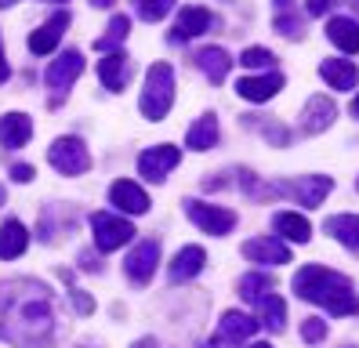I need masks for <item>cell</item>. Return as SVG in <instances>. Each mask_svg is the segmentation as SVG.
Here are the masks:
<instances>
[{"instance_id": "1", "label": "cell", "mask_w": 359, "mask_h": 348, "mask_svg": "<svg viewBox=\"0 0 359 348\" xmlns=\"http://www.w3.org/2000/svg\"><path fill=\"white\" fill-rule=\"evenodd\" d=\"M0 341L15 348H48L55 341V297L44 283H11L0 301Z\"/></svg>"}, {"instance_id": "2", "label": "cell", "mask_w": 359, "mask_h": 348, "mask_svg": "<svg viewBox=\"0 0 359 348\" xmlns=\"http://www.w3.org/2000/svg\"><path fill=\"white\" fill-rule=\"evenodd\" d=\"M294 294L302 301L323 304L330 316H355L359 312V294L352 287V279L341 272H330L323 265H305L294 276Z\"/></svg>"}, {"instance_id": "3", "label": "cell", "mask_w": 359, "mask_h": 348, "mask_svg": "<svg viewBox=\"0 0 359 348\" xmlns=\"http://www.w3.org/2000/svg\"><path fill=\"white\" fill-rule=\"evenodd\" d=\"M142 116L145 120H163L167 109L175 105V69L167 62H156L149 65V73H145V87H142Z\"/></svg>"}, {"instance_id": "4", "label": "cell", "mask_w": 359, "mask_h": 348, "mask_svg": "<svg viewBox=\"0 0 359 348\" xmlns=\"http://www.w3.org/2000/svg\"><path fill=\"white\" fill-rule=\"evenodd\" d=\"M91 229H95V247L105 250V254L120 250L123 243H131V239H135V225L128 222V218L109 214V210L91 214Z\"/></svg>"}, {"instance_id": "5", "label": "cell", "mask_w": 359, "mask_h": 348, "mask_svg": "<svg viewBox=\"0 0 359 348\" xmlns=\"http://www.w3.org/2000/svg\"><path fill=\"white\" fill-rule=\"evenodd\" d=\"M330 189H334V182L327 178V174H305V178H290V182H276V185H272V192L290 196V200L302 203V207H320L330 196Z\"/></svg>"}, {"instance_id": "6", "label": "cell", "mask_w": 359, "mask_h": 348, "mask_svg": "<svg viewBox=\"0 0 359 348\" xmlns=\"http://www.w3.org/2000/svg\"><path fill=\"white\" fill-rule=\"evenodd\" d=\"M48 163H51L58 174H69V178H76V174H83V170L91 167V156H88V145H83L80 138L66 135V138H55V142H51Z\"/></svg>"}, {"instance_id": "7", "label": "cell", "mask_w": 359, "mask_h": 348, "mask_svg": "<svg viewBox=\"0 0 359 348\" xmlns=\"http://www.w3.org/2000/svg\"><path fill=\"white\" fill-rule=\"evenodd\" d=\"M185 214H189V222H196V225H200L203 232H210V236H229L232 229H236V210H229V207L185 200Z\"/></svg>"}, {"instance_id": "8", "label": "cell", "mask_w": 359, "mask_h": 348, "mask_svg": "<svg viewBox=\"0 0 359 348\" xmlns=\"http://www.w3.org/2000/svg\"><path fill=\"white\" fill-rule=\"evenodd\" d=\"M83 73V55L80 51H66V55H58V58H51V65H48V73H44V80H48V87L55 91V98H51V105H58L62 102V95L73 87V80Z\"/></svg>"}, {"instance_id": "9", "label": "cell", "mask_w": 359, "mask_h": 348, "mask_svg": "<svg viewBox=\"0 0 359 348\" xmlns=\"http://www.w3.org/2000/svg\"><path fill=\"white\" fill-rule=\"evenodd\" d=\"M156 265H160V243H156V239H142V243L128 254V261H123V272H128L131 283L145 287V283L153 279Z\"/></svg>"}, {"instance_id": "10", "label": "cell", "mask_w": 359, "mask_h": 348, "mask_svg": "<svg viewBox=\"0 0 359 348\" xmlns=\"http://www.w3.org/2000/svg\"><path fill=\"white\" fill-rule=\"evenodd\" d=\"M178 160H182V152L175 145H153L138 156V174L145 182H163L178 167Z\"/></svg>"}, {"instance_id": "11", "label": "cell", "mask_w": 359, "mask_h": 348, "mask_svg": "<svg viewBox=\"0 0 359 348\" xmlns=\"http://www.w3.org/2000/svg\"><path fill=\"white\" fill-rule=\"evenodd\" d=\"M243 257L258 261V265H287L290 261V247L280 236H262V239H247L243 243Z\"/></svg>"}, {"instance_id": "12", "label": "cell", "mask_w": 359, "mask_h": 348, "mask_svg": "<svg viewBox=\"0 0 359 348\" xmlns=\"http://www.w3.org/2000/svg\"><path fill=\"white\" fill-rule=\"evenodd\" d=\"M255 330H258V319H255V316L229 309V312H222V319H218V334H215V337L225 341V344H243Z\"/></svg>"}, {"instance_id": "13", "label": "cell", "mask_w": 359, "mask_h": 348, "mask_svg": "<svg viewBox=\"0 0 359 348\" xmlns=\"http://www.w3.org/2000/svg\"><path fill=\"white\" fill-rule=\"evenodd\" d=\"M210 26H215V15H210L207 8H182L175 29H171V40L175 44H185V40H193V36H203Z\"/></svg>"}, {"instance_id": "14", "label": "cell", "mask_w": 359, "mask_h": 348, "mask_svg": "<svg viewBox=\"0 0 359 348\" xmlns=\"http://www.w3.org/2000/svg\"><path fill=\"white\" fill-rule=\"evenodd\" d=\"M109 203L120 207L123 214H145V210H149V196H145V189H142L138 182L120 178V182H113V189H109Z\"/></svg>"}, {"instance_id": "15", "label": "cell", "mask_w": 359, "mask_h": 348, "mask_svg": "<svg viewBox=\"0 0 359 348\" xmlns=\"http://www.w3.org/2000/svg\"><path fill=\"white\" fill-rule=\"evenodd\" d=\"M250 304H255V312H258V326H265V330H272V334H283L287 330V304H283L280 294L269 290V294L255 297Z\"/></svg>"}, {"instance_id": "16", "label": "cell", "mask_w": 359, "mask_h": 348, "mask_svg": "<svg viewBox=\"0 0 359 348\" xmlns=\"http://www.w3.org/2000/svg\"><path fill=\"white\" fill-rule=\"evenodd\" d=\"M334 116H337L334 102H330V98H323V95H312V98H309V105H305L302 130H305V135H323V130L334 123Z\"/></svg>"}, {"instance_id": "17", "label": "cell", "mask_w": 359, "mask_h": 348, "mask_svg": "<svg viewBox=\"0 0 359 348\" xmlns=\"http://www.w3.org/2000/svg\"><path fill=\"white\" fill-rule=\"evenodd\" d=\"M66 26H69V11H58L48 26H40V29L29 36V51H33V55H51V51L58 48L62 33H66Z\"/></svg>"}, {"instance_id": "18", "label": "cell", "mask_w": 359, "mask_h": 348, "mask_svg": "<svg viewBox=\"0 0 359 348\" xmlns=\"http://www.w3.org/2000/svg\"><path fill=\"white\" fill-rule=\"evenodd\" d=\"M29 138H33V120L26 113L0 116V145L4 149H22Z\"/></svg>"}, {"instance_id": "19", "label": "cell", "mask_w": 359, "mask_h": 348, "mask_svg": "<svg viewBox=\"0 0 359 348\" xmlns=\"http://www.w3.org/2000/svg\"><path fill=\"white\" fill-rule=\"evenodd\" d=\"M280 87H283V73H265V76H243L236 83V91L247 102H269Z\"/></svg>"}, {"instance_id": "20", "label": "cell", "mask_w": 359, "mask_h": 348, "mask_svg": "<svg viewBox=\"0 0 359 348\" xmlns=\"http://www.w3.org/2000/svg\"><path fill=\"white\" fill-rule=\"evenodd\" d=\"M29 247V229L18 222V218H8L4 225H0V257L11 261V257H22Z\"/></svg>"}, {"instance_id": "21", "label": "cell", "mask_w": 359, "mask_h": 348, "mask_svg": "<svg viewBox=\"0 0 359 348\" xmlns=\"http://www.w3.org/2000/svg\"><path fill=\"white\" fill-rule=\"evenodd\" d=\"M327 36L334 48H341L345 55H359V22L355 18H345V15H337L327 22Z\"/></svg>"}, {"instance_id": "22", "label": "cell", "mask_w": 359, "mask_h": 348, "mask_svg": "<svg viewBox=\"0 0 359 348\" xmlns=\"http://www.w3.org/2000/svg\"><path fill=\"white\" fill-rule=\"evenodd\" d=\"M98 76H102V83L109 87L113 95H120L123 87H128V55H123V51H109L98 62Z\"/></svg>"}, {"instance_id": "23", "label": "cell", "mask_w": 359, "mask_h": 348, "mask_svg": "<svg viewBox=\"0 0 359 348\" xmlns=\"http://www.w3.org/2000/svg\"><path fill=\"white\" fill-rule=\"evenodd\" d=\"M320 76H323L330 87H337V91H352V87L359 83V69H355L348 58H327V62L320 65Z\"/></svg>"}, {"instance_id": "24", "label": "cell", "mask_w": 359, "mask_h": 348, "mask_svg": "<svg viewBox=\"0 0 359 348\" xmlns=\"http://www.w3.org/2000/svg\"><path fill=\"white\" fill-rule=\"evenodd\" d=\"M272 229L280 232L283 243H309V236H312V225L294 210H280L276 218H272Z\"/></svg>"}, {"instance_id": "25", "label": "cell", "mask_w": 359, "mask_h": 348, "mask_svg": "<svg viewBox=\"0 0 359 348\" xmlns=\"http://www.w3.org/2000/svg\"><path fill=\"white\" fill-rule=\"evenodd\" d=\"M196 65L207 73L210 83H225V76H229V69H232V58H229L225 48H200V51H196Z\"/></svg>"}, {"instance_id": "26", "label": "cell", "mask_w": 359, "mask_h": 348, "mask_svg": "<svg viewBox=\"0 0 359 348\" xmlns=\"http://www.w3.org/2000/svg\"><path fill=\"white\" fill-rule=\"evenodd\" d=\"M203 261H207V250L203 247H182L171 261V279L175 283H185V279H193L203 272Z\"/></svg>"}, {"instance_id": "27", "label": "cell", "mask_w": 359, "mask_h": 348, "mask_svg": "<svg viewBox=\"0 0 359 348\" xmlns=\"http://www.w3.org/2000/svg\"><path fill=\"white\" fill-rule=\"evenodd\" d=\"M185 142H189V149H193V152L215 149V145H218V116H215V113H203L193 127H189Z\"/></svg>"}, {"instance_id": "28", "label": "cell", "mask_w": 359, "mask_h": 348, "mask_svg": "<svg viewBox=\"0 0 359 348\" xmlns=\"http://www.w3.org/2000/svg\"><path fill=\"white\" fill-rule=\"evenodd\" d=\"M272 8H276V33L280 36H287V40L305 36V22H302L298 11H294V0H272Z\"/></svg>"}, {"instance_id": "29", "label": "cell", "mask_w": 359, "mask_h": 348, "mask_svg": "<svg viewBox=\"0 0 359 348\" xmlns=\"http://www.w3.org/2000/svg\"><path fill=\"white\" fill-rule=\"evenodd\" d=\"M327 232L337 239V243H345L348 250L359 254V218L355 214H334V218H327Z\"/></svg>"}, {"instance_id": "30", "label": "cell", "mask_w": 359, "mask_h": 348, "mask_svg": "<svg viewBox=\"0 0 359 348\" xmlns=\"http://www.w3.org/2000/svg\"><path fill=\"white\" fill-rule=\"evenodd\" d=\"M128 33H131V18H123V15H116L113 22H109V29H105L98 40H95V48L102 51V55H109V51H116L123 40H128Z\"/></svg>"}, {"instance_id": "31", "label": "cell", "mask_w": 359, "mask_h": 348, "mask_svg": "<svg viewBox=\"0 0 359 348\" xmlns=\"http://www.w3.org/2000/svg\"><path fill=\"white\" fill-rule=\"evenodd\" d=\"M272 287H276V283H272V276H265V272H247V276H240V283H236V290H240L243 301H255V297L269 294Z\"/></svg>"}, {"instance_id": "32", "label": "cell", "mask_w": 359, "mask_h": 348, "mask_svg": "<svg viewBox=\"0 0 359 348\" xmlns=\"http://www.w3.org/2000/svg\"><path fill=\"white\" fill-rule=\"evenodd\" d=\"M243 127H255V130H262V135L272 142V145H287L290 142V130L283 127V123H276V120H243Z\"/></svg>"}, {"instance_id": "33", "label": "cell", "mask_w": 359, "mask_h": 348, "mask_svg": "<svg viewBox=\"0 0 359 348\" xmlns=\"http://www.w3.org/2000/svg\"><path fill=\"white\" fill-rule=\"evenodd\" d=\"M131 4H135L138 18H145V22H160L167 11L175 8V0H131Z\"/></svg>"}, {"instance_id": "34", "label": "cell", "mask_w": 359, "mask_h": 348, "mask_svg": "<svg viewBox=\"0 0 359 348\" xmlns=\"http://www.w3.org/2000/svg\"><path fill=\"white\" fill-rule=\"evenodd\" d=\"M240 62L247 65V69H272V65H276V55H272L269 48H247L240 55Z\"/></svg>"}, {"instance_id": "35", "label": "cell", "mask_w": 359, "mask_h": 348, "mask_svg": "<svg viewBox=\"0 0 359 348\" xmlns=\"http://www.w3.org/2000/svg\"><path fill=\"white\" fill-rule=\"evenodd\" d=\"M62 279L69 283V297H73V309H76V312H83V316H91V312H95V301H91L88 294H83L80 287H73V276H69V272H62Z\"/></svg>"}, {"instance_id": "36", "label": "cell", "mask_w": 359, "mask_h": 348, "mask_svg": "<svg viewBox=\"0 0 359 348\" xmlns=\"http://www.w3.org/2000/svg\"><path fill=\"white\" fill-rule=\"evenodd\" d=\"M302 337H305L309 344L323 341V337H327V323H323V319H305V326H302Z\"/></svg>"}, {"instance_id": "37", "label": "cell", "mask_w": 359, "mask_h": 348, "mask_svg": "<svg viewBox=\"0 0 359 348\" xmlns=\"http://www.w3.org/2000/svg\"><path fill=\"white\" fill-rule=\"evenodd\" d=\"M337 4H341V0H305V11L316 18V15H327V11L337 8Z\"/></svg>"}, {"instance_id": "38", "label": "cell", "mask_w": 359, "mask_h": 348, "mask_svg": "<svg viewBox=\"0 0 359 348\" xmlns=\"http://www.w3.org/2000/svg\"><path fill=\"white\" fill-rule=\"evenodd\" d=\"M11 178H15V182H33V167H29V163H15V167H11Z\"/></svg>"}, {"instance_id": "39", "label": "cell", "mask_w": 359, "mask_h": 348, "mask_svg": "<svg viewBox=\"0 0 359 348\" xmlns=\"http://www.w3.org/2000/svg\"><path fill=\"white\" fill-rule=\"evenodd\" d=\"M11 76V69H8V58H4V44H0V83H4Z\"/></svg>"}, {"instance_id": "40", "label": "cell", "mask_w": 359, "mask_h": 348, "mask_svg": "<svg viewBox=\"0 0 359 348\" xmlns=\"http://www.w3.org/2000/svg\"><path fill=\"white\" fill-rule=\"evenodd\" d=\"M131 348H156V337H142V341H135Z\"/></svg>"}, {"instance_id": "41", "label": "cell", "mask_w": 359, "mask_h": 348, "mask_svg": "<svg viewBox=\"0 0 359 348\" xmlns=\"http://www.w3.org/2000/svg\"><path fill=\"white\" fill-rule=\"evenodd\" d=\"M91 4H95V8H109V4H113V0H91Z\"/></svg>"}, {"instance_id": "42", "label": "cell", "mask_w": 359, "mask_h": 348, "mask_svg": "<svg viewBox=\"0 0 359 348\" xmlns=\"http://www.w3.org/2000/svg\"><path fill=\"white\" fill-rule=\"evenodd\" d=\"M352 116L359 120V95H355V102H352Z\"/></svg>"}, {"instance_id": "43", "label": "cell", "mask_w": 359, "mask_h": 348, "mask_svg": "<svg viewBox=\"0 0 359 348\" xmlns=\"http://www.w3.org/2000/svg\"><path fill=\"white\" fill-rule=\"evenodd\" d=\"M247 348H272L269 341H255V344H247Z\"/></svg>"}, {"instance_id": "44", "label": "cell", "mask_w": 359, "mask_h": 348, "mask_svg": "<svg viewBox=\"0 0 359 348\" xmlns=\"http://www.w3.org/2000/svg\"><path fill=\"white\" fill-rule=\"evenodd\" d=\"M15 4V0H0V8H11Z\"/></svg>"}, {"instance_id": "45", "label": "cell", "mask_w": 359, "mask_h": 348, "mask_svg": "<svg viewBox=\"0 0 359 348\" xmlns=\"http://www.w3.org/2000/svg\"><path fill=\"white\" fill-rule=\"evenodd\" d=\"M0 203H4V185H0Z\"/></svg>"}, {"instance_id": "46", "label": "cell", "mask_w": 359, "mask_h": 348, "mask_svg": "<svg viewBox=\"0 0 359 348\" xmlns=\"http://www.w3.org/2000/svg\"><path fill=\"white\" fill-rule=\"evenodd\" d=\"M203 348H215V344H203Z\"/></svg>"}, {"instance_id": "47", "label": "cell", "mask_w": 359, "mask_h": 348, "mask_svg": "<svg viewBox=\"0 0 359 348\" xmlns=\"http://www.w3.org/2000/svg\"><path fill=\"white\" fill-rule=\"evenodd\" d=\"M55 4H62V0H55Z\"/></svg>"}, {"instance_id": "48", "label": "cell", "mask_w": 359, "mask_h": 348, "mask_svg": "<svg viewBox=\"0 0 359 348\" xmlns=\"http://www.w3.org/2000/svg\"><path fill=\"white\" fill-rule=\"evenodd\" d=\"M355 189H359V182H355Z\"/></svg>"}]
</instances>
